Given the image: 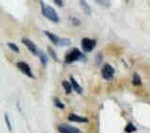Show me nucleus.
<instances>
[{"instance_id":"16","label":"nucleus","mask_w":150,"mask_h":133,"mask_svg":"<svg viewBox=\"0 0 150 133\" xmlns=\"http://www.w3.org/2000/svg\"><path fill=\"white\" fill-rule=\"evenodd\" d=\"M132 84L134 85H139L141 84V79L140 76L137 74L135 73L134 75H133V78H132Z\"/></svg>"},{"instance_id":"23","label":"nucleus","mask_w":150,"mask_h":133,"mask_svg":"<svg viewBox=\"0 0 150 133\" xmlns=\"http://www.w3.org/2000/svg\"><path fill=\"white\" fill-rule=\"evenodd\" d=\"M97 62L100 64L103 60V56L101 55H98L97 57Z\"/></svg>"},{"instance_id":"11","label":"nucleus","mask_w":150,"mask_h":133,"mask_svg":"<svg viewBox=\"0 0 150 133\" xmlns=\"http://www.w3.org/2000/svg\"><path fill=\"white\" fill-rule=\"evenodd\" d=\"M79 4L81 6L83 12L86 15H90L91 14V9L89 6V5L86 2V1L81 0L79 1Z\"/></svg>"},{"instance_id":"10","label":"nucleus","mask_w":150,"mask_h":133,"mask_svg":"<svg viewBox=\"0 0 150 133\" xmlns=\"http://www.w3.org/2000/svg\"><path fill=\"white\" fill-rule=\"evenodd\" d=\"M70 83L72 85V87L73 89L79 94H82L83 93V88L81 87L79 84V83L77 82V81L74 78L73 76L70 77Z\"/></svg>"},{"instance_id":"5","label":"nucleus","mask_w":150,"mask_h":133,"mask_svg":"<svg viewBox=\"0 0 150 133\" xmlns=\"http://www.w3.org/2000/svg\"><path fill=\"white\" fill-rule=\"evenodd\" d=\"M17 68L25 75L30 78H35L34 75L33 74L31 68L28 64L24 61H19L16 63Z\"/></svg>"},{"instance_id":"20","label":"nucleus","mask_w":150,"mask_h":133,"mask_svg":"<svg viewBox=\"0 0 150 133\" xmlns=\"http://www.w3.org/2000/svg\"><path fill=\"white\" fill-rule=\"evenodd\" d=\"M70 19L71 24L74 26H79L81 24V21L75 16H70Z\"/></svg>"},{"instance_id":"21","label":"nucleus","mask_w":150,"mask_h":133,"mask_svg":"<svg viewBox=\"0 0 150 133\" xmlns=\"http://www.w3.org/2000/svg\"><path fill=\"white\" fill-rule=\"evenodd\" d=\"M54 101V105H56V107H57V108H59L60 109H64V104H63L61 102V101L59 98H55Z\"/></svg>"},{"instance_id":"19","label":"nucleus","mask_w":150,"mask_h":133,"mask_svg":"<svg viewBox=\"0 0 150 133\" xmlns=\"http://www.w3.org/2000/svg\"><path fill=\"white\" fill-rule=\"evenodd\" d=\"M4 118H5V122H6V126L8 127V129L9 131H12V125H11V121H10V119H9V116L8 115L5 113V115H4Z\"/></svg>"},{"instance_id":"1","label":"nucleus","mask_w":150,"mask_h":133,"mask_svg":"<svg viewBox=\"0 0 150 133\" xmlns=\"http://www.w3.org/2000/svg\"><path fill=\"white\" fill-rule=\"evenodd\" d=\"M40 4L41 6V12L43 16L53 22H59L60 17L54 8L50 5H46L42 1H40Z\"/></svg>"},{"instance_id":"12","label":"nucleus","mask_w":150,"mask_h":133,"mask_svg":"<svg viewBox=\"0 0 150 133\" xmlns=\"http://www.w3.org/2000/svg\"><path fill=\"white\" fill-rule=\"evenodd\" d=\"M38 56L39 57V59H40L41 64L45 66L48 62V57H47L46 54L43 51L39 50Z\"/></svg>"},{"instance_id":"15","label":"nucleus","mask_w":150,"mask_h":133,"mask_svg":"<svg viewBox=\"0 0 150 133\" xmlns=\"http://www.w3.org/2000/svg\"><path fill=\"white\" fill-rule=\"evenodd\" d=\"M71 44V41L70 38H60L59 46H67Z\"/></svg>"},{"instance_id":"4","label":"nucleus","mask_w":150,"mask_h":133,"mask_svg":"<svg viewBox=\"0 0 150 133\" xmlns=\"http://www.w3.org/2000/svg\"><path fill=\"white\" fill-rule=\"evenodd\" d=\"M115 74V69L110 64L106 63L101 69V75L104 79L110 81L113 78Z\"/></svg>"},{"instance_id":"9","label":"nucleus","mask_w":150,"mask_h":133,"mask_svg":"<svg viewBox=\"0 0 150 133\" xmlns=\"http://www.w3.org/2000/svg\"><path fill=\"white\" fill-rule=\"evenodd\" d=\"M43 32L45 33V34L48 37V38L50 39V41L55 45H57L59 46V42H60V38H59L56 34L51 32H49L48 31H44Z\"/></svg>"},{"instance_id":"22","label":"nucleus","mask_w":150,"mask_h":133,"mask_svg":"<svg viewBox=\"0 0 150 133\" xmlns=\"http://www.w3.org/2000/svg\"><path fill=\"white\" fill-rule=\"evenodd\" d=\"M54 2L60 7H62L63 6V2L62 0H54Z\"/></svg>"},{"instance_id":"13","label":"nucleus","mask_w":150,"mask_h":133,"mask_svg":"<svg viewBox=\"0 0 150 133\" xmlns=\"http://www.w3.org/2000/svg\"><path fill=\"white\" fill-rule=\"evenodd\" d=\"M62 85L64 89L65 90V92L66 93V94H69L71 92V90H72V85L71 84L68 82L67 81L64 80L62 82Z\"/></svg>"},{"instance_id":"6","label":"nucleus","mask_w":150,"mask_h":133,"mask_svg":"<svg viewBox=\"0 0 150 133\" xmlns=\"http://www.w3.org/2000/svg\"><path fill=\"white\" fill-rule=\"evenodd\" d=\"M22 43L24 44L28 50L33 55H38L39 50L38 49L37 46L35 44V43L32 41L30 39L28 38H23L21 40Z\"/></svg>"},{"instance_id":"7","label":"nucleus","mask_w":150,"mask_h":133,"mask_svg":"<svg viewBox=\"0 0 150 133\" xmlns=\"http://www.w3.org/2000/svg\"><path fill=\"white\" fill-rule=\"evenodd\" d=\"M58 130L60 133H82L80 129L66 124L59 125Z\"/></svg>"},{"instance_id":"18","label":"nucleus","mask_w":150,"mask_h":133,"mask_svg":"<svg viewBox=\"0 0 150 133\" xmlns=\"http://www.w3.org/2000/svg\"><path fill=\"white\" fill-rule=\"evenodd\" d=\"M6 44H7L8 46L14 52H15V53L19 52V48L15 44H14L13 42H8Z\"/></svg>"},{"instance_id":"8","label":"nucleus","mask_w":150,"mask_h":133,"mask_svg":"<svg viewBox=\"0 0 150 133\" xmlns=\"http://www.w3.org/2000/svg\"><path fill=\"white\" fill-rule=\"evenodd\" d=\"M68 119L70 121L76 122H81V123H85L88 121V119L84 117H81L77 115L74 114H71L68 117Z\"/></svg>"},{"instance_id":"17","label":"nucleus","mask_w":150,"mask_h":133,"mask_svg":"<svg viewBox=\"0 0 150 133\" xmlns=\"http://www.w3.org/2000/svg\"><path fill=\"white\" fill-rule=\"evenodd\" d=\"M135 130V127L131 122H129L125 128V131L127 133H131L132 132H134Z\"/></svg>"},{"instance_id":"3","label":"nucleus","mask_w":150,"mask_h":133,"mask_svg":"<svg viewBox=\"0 0 150 133\" xmlns=\"http://www.w3.org/2000/svg\"><path fill=\"white\" fill-rule=\"evenodd\" d=\"M97 41L94 39L83 38L81 41V46L84 52H91L96 47Z\"/></svg>"},{"instance_id":"2","label":"nucleus","mask_w":150,"mask_h":133,"mask_svg":"<svg viewBox=\"0 0 150 133\" xmlns=\"http://www.w3.org/2000/svg\"><path fill=\"white\" fill-rule=\"evenodd\" d=\"M87 57L79 48H74L65 55L64 61L66 64H71L76 61H86Z\"/></svg>"},{"instance_id":"14","label":"nucleus","mask_w":150,"mask_h":133,"mask_svg":"<svg viewBox=\"0 0 150 133\" xmlns=\"http://www.w3.org/2000/svg\"><path fill=\"white\" fill-rule=\"evenodd\" d=\"M47 52H48L49 54L52 58V59L53 60H54L55 61H59L58 56L57 55L56 52L54 50V49L52 46H47Z\"/></svg>"}]
</instances>
